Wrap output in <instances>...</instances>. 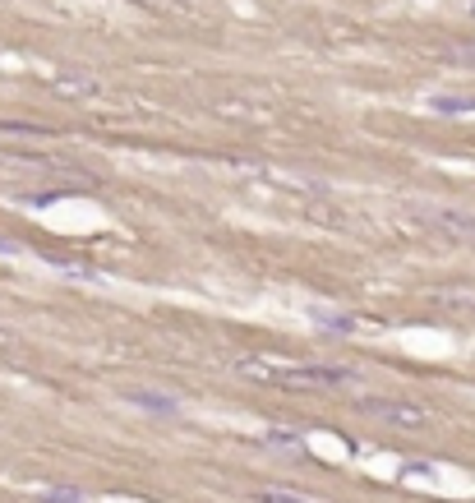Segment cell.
Returning <instances> with one entry per match:
<instances>
[{
	"instance_id": "30bf717a",
	"label": "cell",
	"mask_w": 475,
	"mask_h": 503,
	"mask_svg": "<svg viewBox=\"0 0 475 503\" xmlns=\"http://www.w3.org/2000/svg\"><path fill=\"white\" fill-rule=\"evenodd\" d=\"M10 342H14V337H10V333H0V347H10Z\"/></svg>"
},
{
	"instance_id": "6da1fadb",
	"label": "cell",
	"mask_w": 475,
	"mask_h": 503,
	"mask_svg": "<svg viewBox=\"0 0 475 503\" xmlns=\"http://www.w3.org/2000/svg\"><path fill=\"white\" fill-rule=\"evenodd\" d=\"M231 369L245 379L273 383V388H341L356 379V369H347V365H291V360H273V356H235Z\"/></svg>"
},
{
	"instance_id": "7a4b0ae2",
	"label": "cell",
	"mask_w": 475,
	"mask_h": 503,
	"mask_svg": "<svg viewBox=\"0 0 475 503\" xmlns=\"http://www.w3.org/2000/svg\"><path fill=\"white\" fill-rule=\"evenodd\" d=\"M356 407H360L364 416L383 420V425H392V430H411V434H420V430H430V425H434L430 407L411 402V397H360Z\"/></svg>"
},
{
	"instance_id": "8fae6325",
	"label": "cell",
	"mask_w": 475,
	"mask_h": 503,
	"mask_svg": "<svg viewBox=\"0 0 475 503\" xmlns=\"http://www.w3.org/2000/svg\"><path fill=\"white\" fill-rule=\"evenodd\" d=\"M466 10H471V14H475V0H466Z\"/></svg>"
},
{
	"instance_id": "8992f818",
	"label": "cell",
	"mask_w": 475,
	"mask_h": 503,
	"mask_svg": "<svg viewBox=\"0 0 475 503\" xmlns=\"http://www.w3.org/2000/svg\"><path fill=\"white\" fill-rule=\"evenodd\" d=\"M254 499H258V503H309L305 494L282 490V485H258V490H254Z\"/></svg>"
},
{
	"instance_id": "277c9868",
	"label": "cell",
	"mask_w": 475,
	"mask_h": 503,
	"mask_svg": "<svg viewBox=\"0 0 475 503\" xmlns=\"http://www.w3.org/2000/svg\"><path fill=\"white\" fill-rule=\"evenodd\" d=\"M135 407H143V411H157V416H180V402L176 397H162V392H148V388H129L125 392Z\"/></svg>"
},
{
	"instance_id": "52a82bcc",
	"label": "cell",
	"mask_w": 475,
	"mask_h": 503,
	"mask_svg": "<svg viewBox=\"0 0 475 503\" xmlns=\"http://www.w3.org/2000/svg\"><path fill=\"white\" fill-rule=\"evenodd\" d=\"M443 61H447V65H466V70H475V42H457V46H447V51H443Z\"/></svg>"
},
{
	"instance_id": "ba28073f",
	"label": "cell",
	"mask_w": 475,
	"mask_h": 503,
	"mask_svg": "<svg viewBox=\"0 0 475 503\" xmlns=\"http://www.w3.org/2000/svg\"><path fill=\"white\" fill-rule=\"evenodd\" d=\"M37 499L42 503H84V494H78V490H42Z\"/></svg>"
},
{
	"instance_id": "9c48e42d",
	"label": "cell",
	"mask_w": 475,
	"mask_h": 503,
	"mask_svg": "<svg viewBox=\"0 0 475 503\" xmlns=\"http://www.w3.org/2000/svg\"><path fill=\"white\" fill-rule=\"evenodd\" d=\"M0 254H14V245H10V241H0Z\"/></svg>"
},
{
	"instance_id": "5b68a950",
	"label": "cell",
	"mask_w": 475,
	"mask_h": 503,
	"mask_svg": "<svg viewBox=\"0 0 475 503\" xmlns=\"http://www.w3.org/2000/svg\"><path fill=\"white\" fill-rule=\"evenodd\" d=\"M434 305H447V309H475V286H438L430 291Z\"/></svg>"
},
{
	"instance_id": "3957f363",
	"label": "cell",
	"mask_w": 475,
	"mask_h": 503,
	"mask_svg": "<svg viewBox=\"0 0 475 503\" xmlns=\"http://www.w3.org/2000/svg\"><path fill=\"white\" fill-rule=\"evenodd\" d=\"M420 222L434 227V231H443V235H453V241H466V235H475V218H471V213H457V208H430Z\"/></svg>"
}]
</instances>
